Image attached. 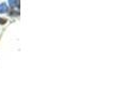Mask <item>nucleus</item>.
Returning a JSON list of instances; mask_svg holds the SVG:
<instances>
[{
	"label": "nucleus",
	"instance_id": "2",
	"mask_svg": "<svg viewBox=\"0 0 122 107\" xmlns=\"http://www.w3.org/2000/svg\"><path fill=\"white\" fill-rule=\"evenodd\" d=\"M6 11V5L5 4H1L0 5V12H5Z\"/></svg>",
	"mask_w": 122,
	"mask_h": 107
},
{
	"label": "nucleus",
	"instance_id": "1",
	"mask_svg": "<svg viewBox=\"0 0 122 107\" xmlns=\"http://www.w3.org/2000/svg\"><path fill=\"white\" fill-rule=\"evenodd\" d=\"M11 5H18V0H9Z\"/></svg>",
	"mask_w": 122,
	"mask_h": 107
},
{
	"label": "nucleus",
	"instance_id": "3",
	"mask_svg": "<svg viewBox=\"0 0 122 107\" xmlns=\"http://www.w3.org/2000/svg\"><path fill=\"white\" fill-rule=\"evenodd\" d=\"M6 23V19H4V18H0V24H2V25H3V24H5Z\"/></svg>",
	"mask_w": 122,
	"mask_h": 107
}]
</instances>
